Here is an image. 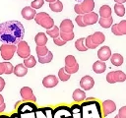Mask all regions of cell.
Here are the masks:
<instances>
[{
	"mask_svg": "<svg viewBox=\"0 0 126 118\" xmlns=\"http://www.w3.org/2000/svg\"><path fill=\"white\" fill-rule=\"evenodd\" d=\"M25 29L19 21H7L0 24V41L7 44H17L23 40Z\"/></svg>",
	"mask_w": 126,
	"mask_h": 118,
	"instance_id": "obj_1",
	"label": "cell"
},
{
	"mask_svg": "<svg viewBox=\"0 0 126 118\" xmlns=\"http://www.w3.org/2000/svg\"><path fill=\"white\" fill-rule=\"evenodd\" d=\"M82 109V118H102L100 104L94 100L90 99L80 104Z\"/></svg>",
	"mask_w": 126,
	"mask_h": 118,
	"instance_id": "obj_2",
	"label": "cell"
},
{
	"mask_svg": "<svg viewBox=\"0 0 126 118\" xmlns=\"http://www.w3.org/2000/svg\"><path fill=\"white\" fill-rule=\"evenodd\" d=\"M34 21L36 24H38L39 26H41L42 28L48 30V29H51L53 26H54V21L53 19L45 12H40V13H37L35 14L34 16Z\"/></svg>",
	"mask_w": 126,
	"mask_h": 118,
	"instance_id": "obj_3",
	"label": "cell"
},
{
	"mask_svg": "<svg viewBox=\"0 0 126 118\" xmlns=\"http://www.w3.org/2000/svg\"><path fill=\"white\" fill-rule=\"evenodd\" d=\"M15 109L17 110V112L19 114H23V113H27V112H35V110L37 109L36 105L30 101V102H27V101H18L15 105Z\"/></svg>",
	"mask_w": 126,
	"mask_h": 118,
	"instance_id": "obj_4",
	"label": "cell"
},
{
	"mask_svg": "<svg viewBox=\"0 0 126 118\" xmlns=\"http://www.w3.org/2000/svg\"><path fill=\"white\" fill-rule=\"evenodd\" d=\"M17 46L16 44H7V43H3L0 46V53L1 56L4 60H10L13 58L14 53L16 52Z\"/></svg>",
	"mask_w": 126,
	"mask_h": 118,
	"instance_id": "obj_5",
	"label": "cell"
},
{
	"mask_svg": "<svg viewBox=\"0 0 126 118\" xmlns=\"http://www.w3.org/2000/svg\"><path fill=\"white\" fill-rule=\"evenodd\" d=\"M53 118H72L70 107L66 105H60L52 110Z\"/></svg>",
	"mask_w": 126,
	"mask_h": 118,
	"instance_id": "obj_6",
	"label": "cell"
},
{
	"mask_svg": "<svg viewBox=\"0 0 126 118\" xmlns=\"http://www.w3.org/2000/svg\"><path fill=\"white\" fill-rule=\"evenodd\" d=\"M126 80V75L122 71H113L109 72L106 75V81L109 84H114L117 82H124Z\"/></svg>",
	"mask_w": 126,
	"mask_h": 118,
	"instance_id": "obj_7",
	"label": "cell"
},
{
	"mask_svg": "<svg viewBox=\"0 0 126 118\" xmlns=\"http://www.w3.org/2000/svg\"><path fill=\"white\" fill-rule=\"evenodd\" d=\"M16 51H17V54L21 58H23V59H25V58H27L28 56L31 55L30 46H29V44L25 40H21L19 43H17V49H16Z\"/></svg>",
	"mask_w": 126,
	"mask_h": 118,
	"instance_id": "obj_8",
	"label": "cell"
},
{
	"mask_svg": "<svg viewBox=\"0 0 126 118\" xmlns=\"http://www.w3.org/2000/svg\"><path fill=\"white\" fill-rule=\"evenodd\" d=\"M111 31L115 35H124L126 34V21L122 20L121 22L111 26Z\"/></svg>",
	"mask_w": 126,
	"mask_h": 118,
	"instance_id": "obj_9",
	"label": "cell"
},
{
	"mask_svg": "<svg viewBox=\"0 0 126 118\" xmlns=\"http://www.w3.org/2000/svg\"><path fill=\"white\" fill-rule=\"evenodd\" d=\"M20 94L22 96V98L24 100H27V101H32V102H35L36 101V98L35 96L33 95V92H32V89L29 87H24L21 88L20 90Z\"/></svg>",
	"mask_w": 126,
	"mask_h": 118,
	"instance_id": "obj_10",
	"label": "cell"
},
{
	"mask_svg": "<svg viewBox=\"0 0 126 118\" xmlns=\"http://www.w3.org/2000/svg\"><path fill=\"white\" fill-rule=\"evenodd\" d=\"M52 108L49 106L39 107L35 110V118H53Z\"/></svg>",
	"mask_w": 126,
	"mask_h": 118,
	"instance_id": "obj_11",
	"label": "cell"
},
{
	"mask_svg": "<svg viewBox=\"0 0 126 118\" xmlns=\"http://www.w3.org/2000/svg\"><path fill=\"white\" fill-rule=\"evenodd\" d=\"M97 20H98V16L94 12H89V13L83 14V21L86 26L94 25L97 22Z\"/></svg>",
	"mask_w": 126,
	"mask_h": 118,
	"instance_id": "obj_12",
	"label": "cell"
},
{
	"mask_svg": "<svg viewBox=\"0 0 126 118\" xmlns=\"http://www.w3.org/2000/svg\"><path fill=\"white\" fill-rule=\"evenodd\" d=\"M94 81L91 76H84L80 81V87L85 90L91 89L94 87Z\"/></svg>",
	"mask_w": 126,
	"mask_h": 118,
	"instance_id": "obj_13",
	"label": "cell"
},
{
	"mask_svg": "<svg viewBox=\"0 0 126 118\" xmlns=\"http://www.w3.org/2000/svg\"><path fill=\"white\" fill-rule=\"evenodd\" d=\"M81 11L83 14L85 13H89V12H93V10L94 9V0H82L81 3H79Z\"/></svg>",
	"mask_w": 126,
	"mask_h": 118,
	"instance_id": "obj_14",
	"label": "cell"
},
{
	"mask_svg": "<svg viewBox=\"0 0 126 118\" xmlns=\"http://www.w3.org/2000/svg\"><path fill=\"white\" fill-rule=\"evenodd\" d=\"M102 109H103V115L107 116L111 113H113L116 110V105L112 100H105L102 103Z\"/></svg>",
	"mask_w": 126,
	"mask_h": 118,
	"instance_id": "obj_15",
	"label": "cell"
},
{
	"mask_svg": "<svg viewBox=\"0 0 126 118\" xmlns=\"http://www.w3.org/2000/svg\"><path fill=\"white\" fill-rule=\"evenodd\" d=\"M59 79L54 75H48L42 80V85L45 88H53L58 84Z\"/></svg>",
	"mask_w": 126,
	"mask_h": 118,
	"instance_id": "obj_16",
	"label": "cell"
},
{
	"mask_svg": "<svg viewBox=\"0 0 126 118\" xmlns=\"http://www.w3.org/2000/svg\"><path fill=\"white\" fill-rule=\"evenodd\" d=\"M97 56L99 58L100 61L105 62L106 60H108L111 56V50L108 46H102L98 51H97Z\"/></svg>",
	"mask_w": 126,
	"mask_h": 118,
	"instance_id": "obj_17",
	"label": "cell"
},
{
	"mask_svg": "<svg viewBox=\"0 0 126 118\" xmlns=\"http://www.w3.org/2000/svg\"><path fill=\"white\" fill-rule=\"evenodd\" d=\"M74 29V24L72 23V21L70 19H65L61 22L60 27H59V30L63 31V32H70L73 31Z\"/></svg>",
	"mask_w": 126,
	"mask_h": 118,
	"instance_id": "obj_18",
	"label": "cell"
},
{
	"mask_svg": "<svg viewBox=\"0 0 126 118\" xmlns=\"http://www.w3.org/2000/svg\"><path fill=\"white\" fill-rule=\"evenodd\" d=\"M21 14H22V16H23L24 19H26V20H32V19L34 18L36 12H35V9L32 8L31 6H26L25 8H23Z\"/></svg>",
	"mask_w": 126,
	"mask_h": 118,
	"instance_id": "obj_19",
	"label": "cell"
},
{
	"mask_svg": "<svg viewBox=\"0 0 126 118\" xmlns=\"http://www.w3.org/2000/svg\"><path fill=\"white\" fill-rule=\"evenodd\" d=\"M91 40L94 44H95L96 46L100 45L104 40H105V36L102 32L100 31H95L94 33L91 34Z\"/></svg>",
	"mask_w": 126,
	"mask_h": 118,
	"instance_id": "obj_20",
	"label": "cell"
},
{
	"mask_svg": "<svg viewBox=\"0 0 126 118\" xmlns=\"http://www.w3.org/2000/svg\"><path fill=\"white\" fill-rule=\"evenodd\" d=\"M13 73L17 76V77H24L25 75H27L28 73V68L24 65V64H18L14 67L13 69Z\"/></svg>",
	"mask_w": 126,
	"mask_h": 118,
	"instance_id": "obj_21",
	"label": "cell"
},
{
	"mask_svg": "<svg viewBox=\"0 0 126 118\" xmlns=\"http://www.w3.org/2000/svg\"><path fill=\"white\" fill-rule=\"evenodd\" d=\"M105 69H106V65H105V63H104L103 61L98 60V61H95V62L93 64V70H94V72L96 73V74H101V73H103V72L105 71Z\"/></svg>",
	"mask_w": 126,
	"mask_h": 118,
	"instance_id": "obj_22",
	"label": "cell"
},
{
	"mask_svg": "<svg viewBox=\"0 0 126 118\" xmlns=\"http://www.w3.org/2000/svg\"><path fill=\"white\" fill-rule=\"evenodd\" d=\"M34 41L36 43V46H43L47 43V37L46 34L44 32H38L35 37H34Z\"/></svg>",
	"mask_w": 126,
	"mask_h": 118,
	"instance_id": "obj_23",
	"label": "cell"
},
{
	"mask_svg": "<svg viewBox=\"0 0 126 118\" xmlns=\"http://www.w3.org/2000/svg\"><path fill=\"white\" fill-rule=\"evenodd\" d=\"M72 97H73L74 101H76V102H81V101H83V100L86 98V93H85L84 90H82V89H80V88H77V89L74 90V92H73V94H72Z\"/></svg>",
	"mask_w": 126,
	"mask_h": 118,
	"instance_id": "obj_24",
	"label": "cell"
},
{
	"mask_svg": "<svg viewBox=\"0 0 126 118\" xmlns=\"http://www.w3.org/2000/svg\"><path fill=\"white\" fill-rule=\"evenodd\" d=\"M72 118H82V109L80 104H73L70 107Z\"/></svg>",
	"mask_w": 126,
	"mask_h": 118,
	"instance_id": "obj_25",
	"label": "cell"
},
{
	"mask_svg": "<svg viewBox=\"0 0 126 118\" xmlns=\"http://www.w3.org/2000/svg\"><path fill=\"white\" fill-rule=\"evenodd\" d=\"M97 22L99 23L100 27H102V28H104V29H108V28H110V27L112 26L113 19H112L111 16L108 17V18H101V17H100V19H98Z\"/></svg>",
	"mask_w": 126,
	"mask_h": 118,
	"instance_id": "obj_26",
	"label": "cell"
},
{
	"mask_svg": "<svg viewBox=\"0 0 126 118\" xmlns=\"http://www.w3.org/2000/svg\"><path fill=\"white\" fill-rule=\"evenodd\" d=\"M110 60H111V63L114 65V66H121L122 63H123V56L119 53H115V54H111L110 56Z\"/></svg>",
	"mask_w": 126,
	"mask_h": 118,
	"instance_id": "obj_27",
	"label": "cell"
},
{
	"mask_svg": "<svg viewBox=\"0 0 126 118\" xmlns=\"http://www.w3.org/2000/svg\"><path fill=\"white\" fill-rule=\"evenodd\" d=\"M99 15L101 18H108L111 16V8L108 5H102L99 8Z\"/></svg>",
	"mask_w": 126,
	"mask_h": 118,
	"instance_id": "obj_28",
	"label": "cell"
},
{
	"mask_svg": "<svg viewBox=\"0 0 126 118\" xmlns=\"http://www.w3.org/2000/svg\"><path fill=\"white\" fill-rule=\"evenodd\" d=\"M49 8L53 12H61L63 10V4H62L61 1L55 0L54 2H50L49 3Z\"/></svg>",
	"mask_w": 126,
	"mask_h": 118,
	"instance_id": "obj_29",
	"label": "cell"
},
{
	"mask_svg": "<svg viewBox=\"0 0 126 118\" xmlns=\"http://www.w3.org/2000/svg\"><path fill=\"white\" fill-rule=\"evenodd\" d=\"M35 64H36V60L32 55H30L24 59V65L27 68H32L35 66Z\"/></svg>",
	"mask_w": 126,
	"mask_h": 118,
	"instance_id": "obj_30",
	"label": "cell"
},
{
	"mask_svg": "<svg viewBox=\"0 0 126 118\" xmlns=\"http://www.w3.org/2000/svg\"><path fill=\"white\" fill-rule=\"evenodd\" d=\"M52 58H53V54H52L51 51L48 50V52H47L44 56H39V57H38V61H39V63H41V64H46V63L51 62Z\"/></svg>",
	"mask_w": 126,
	"mask_h": 118,
	"instance_id": "obj_31",
	"label": "cell"
},
{
	"mask_svg": "<svg viewBox=\"0 0 126 118\" xmlns=\"http://www.w3.org/2000/svg\"><path fill=\"white\" fill-rule=\"evenodd\" d=\"M75 47H76V49L79 50V51H87L88 48H87L86 45H85V38L82 37V38L77 39L76 42H75Z\"/></svg>",
	"mask_w": 126,
	"mask_h": 118,
	"instance_id": "obj_32",
	"label": "cell"
},
{
	"mask_svg": "<svg viewBox=\"0 0 126 118\" xmlns=\"http://www.w3.org/2000/svg\"><path fill=\"white\" fill-rule=\"evenodd\" d=\"M46 33L52 37V38H55L57 36H59V33H60V30H59V28L56 27V26H53L51 29H48L46 30Z\"/></svg>",
	"mask_w": 126,
	"mask_h": 118,
	"instance_id": "obj_33",
	"label": "cell"
},
{
	"mask_svg": "<svg viewBox=\"0 0 126 118\" xmlns=\"http://www.w3.org/2000/svg\"><path fill=\"white\" fill-rule=\"evenodd\" d=\"M114 12L118 17H123L125 14V7L123 6V4L116 3L114 6Z\"/></svg>",
	"mask_w": 126,
	"mask_h": 118,
	"instance_id": "obj_34",
	"label": "cell"
},
{
	"mask_svg": "<svg viewBox=\"0 0 126 118\" xmlns=\"http://www.w3.org/2000/svg\"><path fill=\"white\" fill-rule=\"evenodd\" d=\"M59 35H60V37L64 40V41H70V40H72L73 38H74V32L73 31H70V32H63V31H60V33H59Z\"/></svg>",
	"mask_w": 126,
	"mask_h": 118,
	"instance_id": "obj_35",
	"label": "cell"
},
{
	"mask_svg": "<svg viewBox=\"0 0 126 118\" xmlns=\"http://www.w3.org/2000/svg\"><path fill=\"white\" fill-rule=\"evenodd\" d=\"M76 64H77V61H76V58L73 55H67L65 57V66L73 67Z\"/></svg>",
	"mask_w": 126,
	"mask_h": 118,
	"instance_id": "obj_36",
	"label": "cell"
},
{
	"mask_svg": "<svg viewBox=\"0 0 126 118\" xmlns=\"http://www.w3.org/2000/svg\"><path fill=\"white\" fill-rule=\"evenodd\" d=\"M70 76L69 74H67L65 71H64V68H61L59 71H58V79L61 80L62 82H66L70 79Z\"/></svg>",
	"mask_w": 126,
	"mask_h": 118,
	"instance_id": "obj_37",
	"label": "cell"
},
{
	"mask_svg": "<svg viewBox=\"0 0 126 118\" xmlns=\"http://www.w3.org/2000/svg\"><path fill=\"white\" fill-rule=\"evenodd\" d=\"M78 70H79V64H78V63H77L75 66H73V67H68V66H65V67H64V71H65L67 74H69V75H72V74L77 73Z\"/></svg>",
	"mask_w": 126,
	"mask_h": 118,
	"instance_id": "obj_38",
	"label": "cell"
},
{
	"mask_svg": "<svg viewBox=\"0 0 126 118\" xmlns=\"http://www.w3.org/2000/svg\"><path fill=\"white\" fill-rule=\"evenodd\" d=\"M35 51H36L37 56L39 57V56H44L48 52V49H47V47L45 45H43V46H36Z\"/></svg>",
	"mask_w": 126,
	"mask_h": 118,
	"instance_id": "obj_39",
	"label": "cell"
},
{
	"mask_svg": "<svg viewBox=\"0 0 126 118\" xmlns=\"http://www.w3.org/2000/svg\"><path fill=\"white\" fill-rule=\"evenodd\" d=\"M4 63V67H5V71H4V74L6 75H10L13 73V65L10 63V62H3Z\"/></svg>",
	"mask_w": 126,
	"mask_h": 118,
	"instance_id": "obj_40",
	"label": "cell"
},
{
	"mask_svg": "<svg viewBox=\"0 0 126 118\" xmlns=\"http://www.w3.org/2000/svg\"><path fill=\"white\" fill-rule=\"evenodd\" d=\"M85 45H86L87 48H90V49H94V48L97 47L95 44H94V43L92 42V40H91V35H88L87 38H85Z\"/></svg>",
	"mask_w": 126,
	"mask_h": 118,
	"instance_id": "obj_41",
	"label": "cell"
},
{
	"mask_svg": "<svg viewBox=\"0 0 126 118\" xmlns=\"http://www.w3.org/2000/svg\"><path fill=\"white\" fill-rule=\"evenodd\" d=\"M43 4H44V0H33L32 2L31 7L33 9H39L43 6Z\"/></svg>",
	"mask_w": 126,
	"mask_h": 118,
	"instance_id": "obj_42",
	"label": "cell"
},
{
	"mask_svg": "<svg viewBox=\"0 0 126 118\" xmlns=\"http://www.w3.org/2000/svg\"><path fill=\"white\" fill-rule=\"evenodd\" d=\"M53 42H54V44H56V45H58V46H63L64 44H66V41H64V40H63L61 37H59V36L53 38Z\"/></svg>",
	"mask_w": 126,
	"mask_h": 118,
	"instance_id": "obj_43",
	"label": "cell"
},
{
	"mask_svg": "<svg viewBox=\"0 0 126 118\" xmlns=\"http://www.w3.org/2000/svg\"><path fill=\"white\" fill-rule=\"evenodd\" d=\"M76 23L78 24V26L79 27H86V25H85V23H84V21H83V15H78L77 17H76Z\"/></svg>",
	"mask_w": 126,
	"mask_h": 118,
	"instance_id": "obj_44",
	"label": "cell"
},
{
	"mask_svg": "<svg viewBox=\"0 0 126 118\" xmlns=\"http://www.w3.org/2000/svg\"><path fill=\"white\" fill-rule=\"evenodd\" d=\"M21 118H35V112L32 111V112H27V113H23L20 114Z\"/></svg>",
	"mask_w": 126,
	"mask_h": 118,
	"instance_id": "obj_45",
	"label": "cell"
},
{
	"mask_svg": "<svg viewBox=\"0 0 126 118\" xmlns=\"http://www.w3.org/2000/svg\"><path fill=\"white\" fill-rule=\"evenodd\" d=\"M118 116L119 118H126V106H123L120 108L118 112Z\"/></svg>",
	"mask_w": 126,
	"mask_h": 118,
	"instance_id": "obj_46",
	"label": "cell"
},
{
	"mask_svg": "<svg viewBox=\"0 0 126 118\" xmlns=\"http://www.w3.org/2000/svg\"><path fill=\"white\" fill-rule=\"evenodd\" d=\"M74 11L78 14V15H83V13H82V11H81V8H80V5L79 4H76L75 6H74Z\"/></svg>",
	"mask_w": 126,
	"mask_h": 118,
	"instance_id": "obj_47",
	"label": "cell"
},
{
	"mask_svg": "<svg viewBox=\"0 0 126 118\" xmlns=\"http://www.w3.org/2000/svg\"><path fill=\"white\" fill-rule=\"evenodd\" d=\"M4 87H5V81H4V79L2 77H0V91L3 90Z\"/></svg>",
	"mask_w": 126,
	"mask_h": 118,
	"instance_id": "obj_48",
	"label": "cell"
},
{
	"mask_svg": "<svg viewBox=\"0 0 126 118\" xmlns=\"http://www.w3.org/2000/svg\"><path fill=\"white\" fill-rule=\"evenodd\" d=\"M4 71H5V67H4V63L3 62H0V75L4 74Z\"/></svg>",
	"mask_w": 126,
	"mask_h": 118,
	"instance_id": "obj_49",
	"label": "cell"
},
{
	"mask_svg": "<svg viewBox=\"0 0 126 118\" xmlns=\"http://www.w3.org/2000/svg\"><path fill=\"white\" fill-rule=\"evenodd\" d=\"M10 118H21V116H20V114L16 111L15 113H13L12 115H10Z\"/></svg>",
	"mask_w": 126,
	"mask_h": 118,
	"instance_id": "obj_50",
	"label": "cell"
},
{
	"mask_svg": "<svg viewBox=\"0 0 126 118\" xmlns=\"http://www.w3.org/2000/svg\"><path fill=\"white\" fill-rule=\"evenodd\" d=\"M5 108H6V105H5V103H2V104L0 105V113H1V112H3V111L5 110Z\"/></svg>",
	"mask_w": 126,
	"mask_h": 118,
	"instance_id": "obj_51",
	"label": "cell"
},
{
	"mask_svg": "<svg viewBox=\"0 0 126 118\" xmlns=\"http://www.w3.org/2000/svg\"><path fill=\"white\" fill-rule=\"evenodd\" d=\"M116 3H119V4H123L124 2H126V0H114Z\"/></svg>",
	"mask_w": 126,
	"mask_h": 118,
	"instance_id": "obj_52",
	"label": "cell"
},
{
	"mask_svg": "<svg viewBox=\"0 0 126 118\" xmlns=\"http://www.w3.org/2000/svg\"><path fill=\"white\" fill-rule=\"evenodd\" d=\"M2 103H4V98H3V96L0 94V105H1Z\"/></svg>",
	"mask_w": 126,
	"mask_h": 118,
	"instance_id": "obj_53",
	"label": "cell"
},
{
	"mask_svg": "<svg viewBox=\"0 0 126 118\" xmlns=\"http://www.w3.org/2000/svg\"><path fill=\"white\" fill-rule=\"evenodd\" d=\"M0 118H10V116H8V115H0Z\"/></svg>",
	"mask_w": 126,
	"mask_h": 118,
	"instance_id": "obj_54",
	"label": "cell"
},
{
	"mask_svg": "<svg viewBox=\"0 0 126 118\" xmlns=\"http://www.w3.org/2000/svg\"><path fill=\"white\" fill-rule=\"evenodd\" d=\"M45 1H47V2H49V3H50V2H54L55 0H45Z\"/></svg>",
	"mask_w": 126,
	"mask_h": 118,
	"instance_id": "obj_55",
	"label": "cell"
},
{
	"mask_svg": "<svg viewBox=\"0 0 126 118\" xmlns=\"http://www.w3.org/2000/svg\"><path fill=\"white\" fill-rule=\"evenodd\" d=\"M114 118H119V116H118V115H116V116H115Z\"/></svg>",
	"mask_w": 126,
	"mask_h": 118,
	"instance_id": "obj_56",
	"label": "cell"
},
{
	"mask_svg": "<svg viewBox=\"0 0 126 118\" xmlns=\"http://www.w3.org/2000/svg\"><path fill=\"white\" fill-rule=\"evenodd\" d=\"M75 1H78V2H82V0H75Z\"/></svg>",
	"mask_w": 126,
	"mask_h": 118,
	"instance_id": "obj_57",
	"label": "cell"
}]
</instances>
